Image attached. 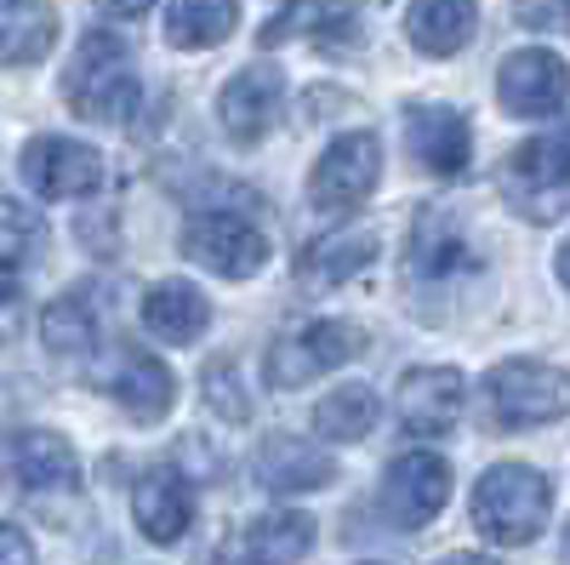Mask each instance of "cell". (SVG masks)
Instances as JSON below:
<instances>
[{
	"label": "cell",
	"instance_id": "obj_33",
	"mask_svg": "<svg viewBox=\"0 0 570 565\" xmlns=\"http://www.w3.org/2000/svg\"><path fill=\"white\" fill-rule=\"evenodd\" d=\"M440 565H497L491 554H451V559H440Z\"/></svg>",
	"mask_w": 570,
	"mask_h": 565
},
{
	"label": "cell",
	"instance_id": "obj_31",
	"mask_svg": "<svg viewBox=\"0 0 570 565\" xmlns=\"http://www.w3.org/2000/svg\"><path fill=\"white\" fill-rule=\"evenodd\" d=\"M0 565H35V543L18 526H0Z\"/></svg>",
	"mask_w": 570,
	"mask_h": 565
},
{
	"label": "cell",
	"instance_id": "obj_35",
	"mask_svg": "<svg viewBox=\"0 0 570 565\" xmlns=\"http://www.w3.org/2000/svg\"><path fill=\"white\" fill-rule=\"evenodd\" d=\"M0 309H7V280H0Z\"/></svg>",
	"mask_w": 570,
	"mask_h": 565
},
{
	"label": "cell",
	"instance_id": "obj_7",
	"mask_svg": "<svg viewBox=\"0 0 570 565\" xmlns=\"http://www.w3.org/2000/svg\"><path fill=\"white\" fill-rule=\"evenodd\" d=\"M376 177H383V149L371 131H348L325 149V160L308 177V201L320 212H354L360 201H371Z\"/></svg>",
	"mask_w": 570,
	"mask_h": 565
},
{
	"label": "cell",
	"instance_id": "obj_17",
	"mask_svg": "<svg viewBox=\"0 0 570 565\" xmlns=\"http://www.w3.org/2000/svg\"><path fill=\"white\" fill-rule=\"evenodd\" d=\"M405 35H411L416 52L451 58V52H462V46L480 35V7H473V0H411Z\"/></svg>",
	"mask_w": 570,
	"mask_h": 565
},
{
	"label": "cell",
	"instance_id": "obj_25",
	"mask_svg": "<svg viewBox=\"0 0 570 565\" xmlns=\"http://www.w3.org/2000/svg\"><path fill=\"white\" fill-rule=\"evenodd\" d=\"M371 422H376V394L365 383H343V389H331L314 411V429L325 440H365L371 435Z\"/></svg>",
	"mask_w": 570,
	"mask_h": 565
},
{
	"label": "cell",
	"instance_id": "obj_21",
	"mask_svg": "<svg viewBox=\"0 0 570 565\" xmlns=\"http://www.w3.org/2000/svg\"><path fill=\"white\" fill-rule=\"evenodd\" d=\"M142 325L160 343H195L212 325V303L188 286V280H160V286L142 298Z\"/></svg>",
	"mask_w": 570,
	"mask_h": 565
},
{
	"label": "cell",
	"instance_id": "obj_5",
	"mask_svg": "<svg viewBox=\"0 0 570 565\" xmlns=\"http://www.w3.org/2000/svg\"><path fill=\"white\" fill-rule=\"evenodd\" d=\"M485 389H491L497 422H508V429H537V422H553L570 411V377L542 360H502Z\"/></svg>",
	"mask_w": 570,
	"mask_h": 565
},
{
	"label": "cell",
	"instance_id": "obj_34",
	"mask_svg": "<svg viewBox=\"0 0 570 565\" xmlns=\"http://www.w3.org/2000/svg\"><path fill=\"white\" fill-rule=\"evenodd\" d=\"M559 280H564V286H570V241L559 246Z\"/></svg>",
	"mask_w": 570,
	"mask_h": 565
},
{
	"label": "cell",
	"instance_id": "obj_15",
	"mask_svg": "<svg viewBox=\"0 0 570 565\" xmlns=\"http://www.w3.org/2000/svg\"><path fill=\"white\" fill-rule=\"evenodd\" d=\"M131 508H137V526L149 543H177L195 526V491H188V480L177 468H149V475L137 480Z\"/></svg>",
	"mask_w": 570,
	"mask_h": 565
},
{
	"label": "cell",
	"instance_id": "obj_18",
	"mask_svg": "<svg viewBox=\"0 0 570 565\" xmlns=\"http://www.w3.org/2000/svg\"><path fill=\"white\" fill-rule=\"evenodd\" d=\"M109 394L126 406L131 422H160V417L171 411V400H177V383H171V371H166L155 354L126 349V354H120V371L109 377Z\"/></svg>",
	"mask_w": 570,
	"mask_h": 565
},
{
	"label": "cell",
	"instance_id": "obj_8",
	"mask_svg": "<svg viewBox=\"0 0 570 565\" xmlns=\"http://www.w3.org/2000/svg\"><path fill=\"white\" fill-rule=\"evenodd\" d=\"M445 497H451V462L445 457L405 451V457L389 462V475H383V514L394 526H405V532L428 526L445 508Z\"/></svg>",
	"mask_w": 570,
	"mask_h": 565
},
{
	"label": "cell",
	"instance_id": "obj_29",
	"mask_svg": "<svg viewBox=\"0 0 570 565\" xmlns=\"http://www.w3.org/2000/svg\"><path fill=\"white\" fill-rule=\"evenodd\" d=\"M200 389H206V406H212L223 422H246V417H252V400H246V389H240V377L228 371V360H212V366H206Z\"/></svg>",
	"mask_w": 570,
	"mask_h": 565
},
{
	"label": "cell",
	"instance_id": "obj_28",
	"mask_svg": "<svg viewBox=\"0 0 570 565\" xmlns=\"http://www.w3.org/2000/svg\"><path fill=\"white\" fill-rule=\"evenodd\" d=\"M40 217L29 212V206H18V201H7L0 195V263L7 269H23V263H35L40 257Z\"/></svg>",
	"mask_w": 570,
	"mask_h": 565
},
{
	"label": "cell",
	"instance_id": "obj_26",
	"mask_svg": "<svg viewBox=\"0 0 570 565\" xmlns=\"http://www.w3.org/2000/svg\"><path fill=\"white\" fill-rule=\"evenodd\" d=\"M354 29V0H303L285 18H274L263 29V46H279V40H297V35H320V40H337Z\"/></svg>",
	"mask_w": 570,
	"mask_h": 565
},
{
	"label": "cell",
	"instance_id": "obj_19",
	"mask_svg": "<svg viewBox=\"0 0 570 565\" xmlns=\"http://www.w3.org/2000/svg\"><path fill=\"white\" fill-rule=\"evenodd\" d=\"M12 475L29 486V491H69L80 480V457L63 435L52 429H23L12 440Z\"/></svg>",
	"mask_w": 570,
	"mask_h": 565
},
{
	"label": "cell",
	"instance_id": "obj_14",
	"mask_svg": "<svg viewBox=\"0 0 570 565\" xmlns=\"http://www.w3.org/2000/svg\"><path fill=\"white\" fill-rule=\"evenodd\" d=\"M308 548H314V520L297 508H279V514H263V520H252L234 537L228 559L234 565H297Z\"/></svg>",
	"mask_w": 570,
	"mask_h": 565
},
{
	"label": "cell",
	"instance_id": "obj_30",
	"mask_svg": "<svg viewBox=\"0 0 570 565\" xmlns=\"http://www.w3.org/2000/svg\"><path fill=\"white\" fill-rule=\"evenodd\" d=\"M513 18L525 29H553L564 35L570 29V0H513Z\"/></svg>",
	"mask_w": 570,
	"mask_h": 565
},
{
	"label": "cell",
	"instance_id": "obj_22",
	"mask_svg": "<svg viewBox=\"0 0 570 565\" xmlns=\"http://www.w3.org/2000/svg\"><path fill=\"white\" fill-rule=\"evenodd\" d=\"M468 241L440 217V212H422L411 228V246H405V274L411 280H451L456 269H468Z\"/></svg>",
	"mask_w": 570,
	"mask_h": 565
},
{
	"label": "cell",
	"instance_id": "obj_16",
	"mask_svg": "<svg viewBox=\"0 0 570 565\" xmlns=\"http://www.w3.org/2000/svg\"><path fill=\"white\" fill-rule=\"evenodd\" d=\"M331 457L314 446V440H297V435H268L257 446V480L279 497H292V491H320L331 486Z\"/></svg>",
	"mask_w": 570,
	"mask_h": 565
},
{
	"label": "cell",
	"instance_id": "obj_9",
	"mask_svg": "<svg viewBox=\"0 0 570 565\" xmlns=\"http://www.w3.org/2000/svg\"><path fill=\"white\" fill-rule=\"evenodd\" d=\"M570 98V69L559 52H542V46H525L513 52L497 75V104L519 120H542Z\"/></svg>",
	"mask_w": 570,
	"mask_h": 565
},
{
	"label": "cell",
	"instance_id": "obj_4",
	"mask_svg": "<svg viewBox=\"0 0 570 565\" xmlns=\"http://www.w3.org/2000/svg\"><path fill=\"white\" fill-rule=\"evenodd\" d=\"M354 354H365V332L354 320H303L292 332L268 343V383L274 389H303L320 371H337Z\"/></svg>",
	"mask_w": 570,
	"mask_h": 565
},
{
	"label": "cell",
	"instance_id": "obj_11",
	"mask_svg": "<svg viewBox=\"0 0 570 565\" xmlns=\"http://www.w3.org/2000/svg\"><path fill=\"white\" fill-rule=\"evenodd\" d=\"M223 126L234 144H263L268 126L279 120V69L274 64H252L223 86V104H217Z\"/></svg>",
	"mask_w": 570,
	"mask_h": 565
},
{
	"label": "cell",
	"instance_id": "obj_32",
	"mask_svg": "<svg viewBox=\"0 0 570 565\" xmlns=\"http://www.w3.org/2000/svg\"><path fill=\"white\" fill-rule=\"evenodd\" d=\"M98 7H104L109 18H142V12L155 7V0H98Z\"/></svg>",
	"mask_w": 570,
	"mask_h": 565
},
{
	"label": "cell",
	"instance_id": "obj_23",
	"mask_svg": "<svg viewBox=\"0 0 570 565\" xmlns=\"http://www.w3.org/2000/svg\"><path fill=\"white\" fill-rule=\"evenodd\" d=\"M58 40V12L46 0H0V58L40 64Z\"/></svg>",
	"mask_w": 570,
	"mask_h": 565
},
{
	"label": "cell",
	"instance_id": "obj_2",
	"mask_svg": "<svg viewBox=\"0 0 570 565\" xmlns=\"http://www.w3.org/2000/svg\"><path fill=\"white\" fill-rule=\"evenodd\" d=\"M502 195L525 223H553L570 212V126L525 137L502 160Z\"/></svg>",
	"mask_w": 570,
	"mask_h": 565
},
{
	"label": "cell",
	"instance_id": "obj_13",
	"mask_svg": "<svg viewBox=\"0 0 570 565\" xmlns=\"http://www.w3.org/2000/svg\"><path fill=\"white\" fill-rule=\"evenodd\" d=\"M456 417H462V377L451 366L405 371V383H400V422L411 435H451Z\"/></svg>",
	"mask_w": 570,
	"mask_h": 565
},
{
	"label": "cell",
	"instance_id": "obj_27",
	"mask_svg": "<svg viewBox=\"0 0 570 565\" xmlns=\"http://www.w3.org/2000/svg\"><path fill=\"white\" fill-rule=\"evenodd\" d=\"M40 338L52 354H86L91 343H98V314H91V303L75 292V298H58L52 309L40 314Z\"/></svg>",
	"mask_w": 570,
	"mask_h": 565
},
{
	"label": "cell",
	"instance_id": "obj_10",
	"mask_svg": "<svg viewBox=\"0 0 570 565\" xmlns=\"http://www.w3.org/2000/svg\"><path fill=\"white\" fill-rule=\"evenodd\" d=\"M23 177L46 201H80V195H98L104 155L75 144V137H35L23 149Z\"/></svg>",
	"mask_w": 570,
	"mask_h": 565
},
{
	"label": "cell",
	"instance_id": "obj_12",
	"mask_svg": "<svg viewBox=\"0 0 570 565\" xmlns=\"http://www.w3.org/2000/svg\"><path fill=\"white\" fill-rule=\"evenodd\" d=\"M405 137H411V155L434 172V177H456L468 172V120L451 104H411L405 109Z\"/></svg>",
	"mask_w": 570,
	"mask_h": 565
},
{
	"label": "cell",
	"instance_id": "obj_3",
	"mask_svg": "<svg viewBox=\"0 0 570 565\" xmlns=\"http://www.w3.org/2000/svg\"><path fill=\"white\" fill-rule=\"evenodd\" d=\"M63 98L80 120H126L142 98H137V75H131V58L115 35H98L91 29L80 40V52L63 75Z\"/></svg>",
	"mask_w": 570,
	"mask_h": 565
},
{
	"label": "cell",
	"instance_id": "obj_1",
	"mask_svg": "<svg viewBox=\"0 0 570 565\" xmlns=\"http://www.w3.org/2000/svg\"><path fill=\"white\" fill-rule=\"evenodd\" d=\"M553 508L548 475H537L531 462H497L485 468V480L473 486V526L502 548H525L542 537Z\"/></svg>",
	"mask_w": 570,
	"mask_h": 565
},
{
	"label": "cell",
	"instance_id": "obj_6",
	"mask_svg": "<svg viewBox=\"0 0 570 565\" xmlns=\"http://www.w3.org/2000/svg\"><path fill=\"white\" fill-rule=\"evenodd\" d=\"M183 252L223 280H252L268 263V241L240 212H195L183 223Z\"/></svg>",
	"mask_w": 570,
	"mask_h": 565
},
{
	"label": "cell",
	"instance_id": "obj_24",
	"mask_svg": "<svg viewBox=\"0 0 570 565\" xmlns=\"http://www.w3.org/2000/svg\"><path fill=\"white\" fill-rule=\"evenodd\" d=\"M234 23H240V0H171L166 7V40L177 52H206L234 35Z\"/></svg>",
	"mask_w": 570,
	"mask_h": 565
},
{
	"label": "cell",
	"instance_id": "obj_20",
	"mask_svg": "<svg viewBox=\"0 0 570 565\" xmlns=\"http://www.w3.org/2000/svg\"><path fill=\"white\" fill-rule=\"evenodd\" d=\"M376 257V234L371 228H343V234H325V241L303 246L297 257V280L303 286H343L360 269H371Z\"/></svg>",
	"mask_w": 570,
	"mask_h": 565
}]
</instances>
